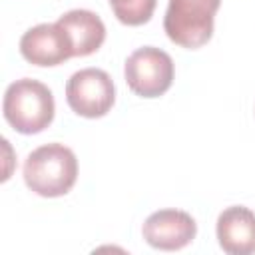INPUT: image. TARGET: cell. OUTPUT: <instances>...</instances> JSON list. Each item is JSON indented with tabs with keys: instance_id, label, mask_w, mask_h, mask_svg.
Masks as SVG:
<instances>
[{
	"instance_id": "cell-7",
	"label": "cell",
	"mask_w": 255,
	"mask_h": 255,
	"mask_svg": "<svg viewBox=\"0 0 255 255\" xmlns=\"http://www.w3.org/2000/svg\"><path fill=\"white\" fill-rule=\"evenodd\" d=\"M141 233L153 249L177 251L195 239L197 223L181 209H159L145 219Z\"/></svg>"
},
{
	"instance_id": "cell-6",
	"label": "cell",
	"mask_w": 255,
	"mask_h": 255,
	"mask_svg": "<svg viewBox=\"0 0 255 255\" xmlns=\"http://www.w3.org/2000/svg\"><path fill=\"white\" fill-rule=\"evenodd\" d=\"M20 54L34 66H58L74 56V48L66 30L54 24H38L26 30L20 38Z\"/></svg>"
},
{
	"instance_id": "cell-2",
	"label": "cell",
	"mask_w": 255,
	"mask_h": 255,
	"mask_svg": "<svg viewBox=\"0 0 255 255\" xmlns=\"http://www.w3.org/2000/svg\"><path fill=\"white\" fill-rule=\"evenodd\" d=\"M2 112L6 122L18 133H40L54 120V96L46 84L32 78H22L6 88Z\"/></svg>"
},
{
	"instance_id": "cell-9",
	"label": "cell",
	"mask_w": 255,
	"mask_h": 255,
	"mask_svg": "<svg viewBox=\"0 0 255 255\" xmlns=\"http://www.w3.org/2000/svg\"><path fill=\"white\" fill-rule=\"evenodd\" d=\"M58 24L70 36L74 56H90L98 52L106 40V26L102 18L92 10H70L58 18Z\"/></svg>"
},
{
	"instance_id": "cell-8",
	"label": "cell",
	"mask_w": 255,
	"mask_h": 255,
	"mask_svg": "<svg viewBox=\"0 0 255 255\" xmlns=\"http://www.w3.org/2000/svg\"><path fill=\"white\" fill-rule=\"evenodd\" d=\"M217 241L229 255L255 253V213L243 205H231L217 217Z\"/></svg>"
},
{
	"instance_id": "cell-4",
	"label": "cell",
	"mask_w": 255,
	"mask_h": 255,
	"mask_svg": "<svg viewBox=\"0 0 255 255\" xmlns=\"http://www.w3.org/2000/svg\"><path fill=\"white\" fill-rule=\"evenodd\" d=\"M173 60L155 46H143L131 52L124 66L128 88L141 98L163 96L173 82Z\"/></svg>"
},
{
	"instance_id": "cell-10",
	"label": "cell",
	"mask_w": 255,
	"mask_h": 255,
	"mask_svg": "<svg viewBox=\"0 0 255 255\" xmlns=\"http://www.w3.org/2000/svg\"><path fill=\"white\" fill-rule=\"evenodd\" d=\"M114 16L126 26H141L151 20L157 0H108Z\"/></svg>"
},
{
	"instance_id": "cell-1",
	"label": "cell",
	"mask_w": 255,
	"mask_h": 255,
	"mask_svg": "<svg viewBox=\"0 0 255 255\" xmlns=\"http://www.w3.org/2000/svg\"><path fill=\"white\" fill-rule=\"evenodd\" d=\"M78 179L76 153L64 143H46L28 153L24 161V181L28 189L42 197L66 195Z\"/></svg>"
},
{
	"instance_id": "cell-3",
	"label": "cell",
	"mask_w": 255,
	"mask_h": 255,
	"mask_svg": "<svg viewBox=\"0 0 255 255\" xmlns=\"http://www.w3.org/2000/svg\"><path fill=\"white\" fill-rule=\"evenodd\" d=\"M221 0H169L163 30L167 38L187 50L201 48L213 36V22Z\"/></svg>"
},
{
	"instance_id": "cell-5",
	"label": "cell",
	"mask_w": 255,
	"mask_h": 255,
	"mask_svg": "<svg viewBox=\"0 0 255 255\" xmlns=\"http://www.w3.org/2000/svg\"><path fill=\"white\" fill-rule=\"evenodd\" d=\"M66 102L82 118H102L116 102V86L106 70L84 68L74 72L66 84Z\"/></svg>"
}]
</instances>
